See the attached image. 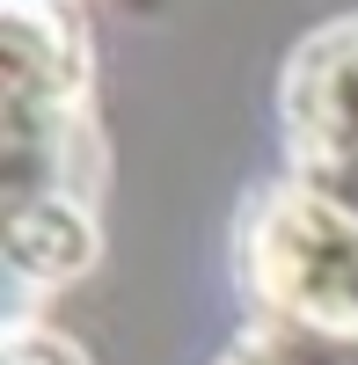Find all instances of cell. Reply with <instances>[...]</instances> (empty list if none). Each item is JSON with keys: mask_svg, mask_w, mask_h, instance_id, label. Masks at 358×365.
I'll list each match as a JSON object with an SVG mask.
<instances>
[{"mask_svg": "<svg viewBox=\"0 0 358 365\" xmlns=\"http://www.w3.org/2000/svg\"><path fill=\"white\" fill-rule=\"evenodd\" d=\"M234 278L256 322L358 344V212L300 175H278L234 220Z\"/></svg>", "mask_w": 358, "mask_h": 365, "instance_id": "7a4b0ae2", "label": "cell"}, {"mask_svg": "<svg viewBox=\"0 0 358 365\" xmlns=\"http://www.w3.org/2000/svg\"><path fill=\"white\" fill-rule=\"evenodd\" d=\"M96 51L81 8H0V285L8 322L103 256Z\"/></svg>", "mask_w": 358, "mask_h": 365, "instance_id": "6da1fadb", "label": "cell"}, {"mask_svg": "<svg viewBox=\"0 0 358 365\" xmlns=\"http://www.w3.org/2000/svg\"><path fill=\"white\" fill-rule=\"evenodd\" d=\"M278 132H285V175L329 190L358 212V15L307 29L278 66Z\"/></svg>", "mask_w": 358, "mask_h": 365, "instance_id": "3957f363", "label": "cell"}, {"mask_svg": "<svg viewBox=\"0 0 358 365\" xmlns=\"http://www.w3.org/2000/svg\"><path fill=\"white\" fill-rule=\"evenodd\" d=\"M0 365H88V358L51 322H8L0 329Z\"/></svg>", "mask_w": 358, "mask_h": 365, "instance_id": "5b68a950", "label": "cell"}, {"mask_svg": "<svg viewBox=\"0 0 358 365\" xmlns=\"http://www.w3.org/2000/svg\"><path fill=\"white\" fill-rule=\"evenodd\" d=\"M213 365H358V344L300 336V329H278V322H249Z\"/></svg>", "mask_w": 358, "mask_h": 365, "instance_id": "277c9868", "label": "cell"}, {"mask_svg": "<svg viewBox=\"0 0 358 365\" xmlns=\"http://www.w3.org/2000/svg\"><path fill=\"white\" fill-rule=\"evenodd\" d=\"M0 8H73V0H0Z\"/></svg>", "mask_w": 358, "mask_h": 365, "instance_id": "8992f818", "label": "cell"}]
</instances>
